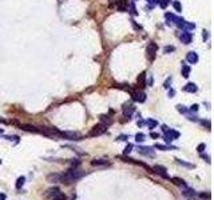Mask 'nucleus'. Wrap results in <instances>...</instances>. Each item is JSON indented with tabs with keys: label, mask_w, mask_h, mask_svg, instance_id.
Wrapping results in <instances>:
<instances>
[{
	"label": "nucleus",
	"mask_w": 214,
	"mask_h": 200,
	"mask_svg": "<svg viewBox=\"0 0 214 200\" xmlns=\"http://www.w3.org/2000/svg\"><path fill=\"white\" fill-rule=\"evenodd\" d=\"M48 198H51L52 200H66V196L62 194L59 188H50L46 194Z\"/></svg>",
	"instance_id": "obj_1"
},
{
	"label": "nucleus",
	"mask_w": 214,
	"mask_h": 200,
	"mask_svg": "<svg viewBox=\"0 0 214 200\" xmlns=\"http://www.w3.org/2000/svg\"><path fill=\"white\" fill-rule=\"evenodd\" d=\"M157 51H158V45L154 42H150L149 47H147V59H149L150 61H153L154 59H155Z\"/></svg>",
	"instance_id": "obj_2"
},
{
	"label": "nucleus",
	"mask_w": 214,
	"mask_h": 200,
	"mask_svg": "<svg viewBox=\"0 0 214 200\" xmlns=\"http://www.w3.org/2000/svg\"><path fill=\"white\" fill-rule=\"evenodd\" d=\"M106 131H107L106 124H98L94 127L90 133H88V136H99V135H102V133H105Z\"/></svg>",
	"instance_id": "obj_3"
},
{
	"label": "nucleus",
	"mask_w": 214,
	"mask_h": 200,
	"mask_svg": "<svg viewBox=\"0 0 214 200\" xmlns=\"http://www.w3.org/2000/svg\"><path fill=\"white\" fill-rule=\"evenodd\" d=\"M138 152H139V154H142V155H145V156H151V158L155 156V152L151 150L150 147H139Z\"/></svg>",
	"instance_id": "obj_4"
},
{
	"label": "nucleus",
	"mask_w": 214,
	"mask_h": 200,
	"mask_svg": "<svg viewBox=\"0 0 214 200\" xmlns=\"http://www.w3.org/2000/svg\"><path fill=\"white\" fill-rule=\"evenodd\" d=\"M151 169H153V172H157L158 175H161L162 177H165V179H170V177L167 176V173H166V168H165V167L155 165L154 168H151Z\"/></svg>",
	"instance_id": "obj_5"
},
{
	"label": "nucleus",
	"mask_w": 214,
	"mask_h": 200,
	"mask_svg": "<svg viewBox=\"0 0 214 200\" xmlns=\"http://www.w3.org/2000/svg\"><path fill=\"white\" fill-rule=\"evenodd\" d=\"M59 135L66 137V139H70V140H79V137H80L79 133H76V132H60Z\"/></svg>",
	"instance_id": "obj_6"
},
{
	"label": "nucleus",
	"mask_w": 214,
	"mask_h": 200,
	"mask_svg": "<svg viewBox=\"0 0 214 200\" xmlns=\"http://www.w3.org/2000/svg\"><path fill=\"white\" fill-rule=\"evenodd\" d=\"M91 165L93 167H106V165H109V162L105 159H95L91 162Z\"/></svg>",
	"instance_id": "obj_7"
},
{
	"label": "nucleus",
	"mask_w": 214,
	"mask_h": 200,
	"mask_svg": "<svg viewBox=\"0 0 214 200\" xmlns=\"http://www.w3.org/2000/svg\"><path fill=\"white\" fill-rule=\"evenodd\" d=\"M132 99L135 101H139V103H143L146 100V95L143 92H132Z\"/></svg>",
	"instance_id": "obj_8"
},
{
	"label": "nucleus",
	"mask_w": 214,
	"mask_h": 200,
	"mask_svg": "<svg viewBox=\"0 0 214 200\" xmlns=\"http://www.w3.org/2000/svg\"><path fill=\"white\" fill-rule=\"evenodd\" d=\"M181 42L185 43V44H190V42H191L190 32H182V35H181Z\"/></svg>",
	"instance_id": "obj_9"
},
{
	"label": "nucleus",
	"mask_w": 214,
	"mask_h": 200,
	"mask_svg": "<svg viewBox=\"0 0 214 200\" xmlns=\"http://www.w3.org/2000/svg\"><path fill=\"white\" fill-rule=\"evenodd\" d=\"M138 85L141 87V88H145L146 87V72H142V74L138 76Z\"/></svg>",
	"instance_id": "obj_10"
},
{
	"label": "nucleus",
	"mask_w": 214,
	"mask_h": 200,
	"mask_svg": "<svg viewBox=\"0 0 214 200\" xmlns=\"http://www.w3.org/2000/svg\"><path fill=\"white\" fill-rule=\"evenodd\" d=\"M20 128L24 129V131H28V132H35V133L40 132V129H38L34 125H29V124H23V125H20Z\"/></svg>",
	"instance_id": "obj_11"
},
{
	"label": "nucleus",
	"mask_w": 214,
	"mask_h": 200,
	"mask_svg": "<svg viewBox=\"0 0 214 200\" xmlns=\"http://www.w3.org/2000/svg\"><path fill=\"white\" fill-rule=\"evenodd\" d=\"M47 180H48L50 183H59V181H60V175H59V173H51V175L47 176Z\"/></svg>",
	"instance_id": "obj_12"
},
{
	"label": "nucleus",
	"mask_w": 214,
	"mask_h": 200,
	"mask_svg": "<svg viewBox=\"0 0 214 200\" xmlns=\"http://www.w3.org/2000/svg\"><path fill=\"white\" fill-rule=\"evenodd\" d=\"M134 110H135V107H134V105H124V107H123V114H124V116H126V118H127V116H128V118H130V115L132 114V112H134Z\"/></svg>",
	"instance_id": "obj_13"
},
{
	"label": "nucleus",
	"mask_w": 214,
	"mask_h": 200,
	"mask_svg": "<svg viewBox=\"0 0 214 200\" xmlns=\"http://www.w3.org/2000/svg\"><path fill=\"white\" fill-rule=\"evenodd\" d=\"M186 59H187V61H190L191 64H195L198 61V56H197V53H195V52H189V53H187Z\"/></svg>",
	"instance_id": "obj_14"
},
{
	"label": "nucleus",
	"mask_w": 214,
	"mask_h": 200,
	"mask_svg": "<svg viewBox=\"0 0 214 200\" xmlns=\"http://www.w3.org/2000/svg\"><path fill=\"white\" fill-rule=\"evenodd\" d=\"M170 181L173 184H175V185H179V187H186L185 181H183L182 179H178V177H171Z\"/></svg>",
	"instance_id": "obj_15"
},
{
	"label": "nucleus",
	"mask_w": 214,
	"mask_h": 200,
	"mask_svg": "<svg viewBox=\"0 0 214 200\" xmlns=\"http://www.w3.org/2000/svg\"><path fill=\"white\" fill-rule=\"evenodd\" d=\"M183 91H186V92H197V85L194 83H189V84H186Z\"/></svg>",
	"instance_id": "obj_16"
},
{
	"label": "nucleus",
	"mask_w": 214,
	"mask_h": 200,
	"mask_svg": "<svg viewBox=\"0 0 214 200\" xmlns=\"http://www.w3.org/2000/svg\"><path fill=\"white\" fill-rule=\"evenodd\" d=\"M189 74H190V68L187 65H182V75L183 78H189Z\"/></svg>",
	"instance_id": "obj_17"
},
{
	"label": "nucleus",
	"mask_w": 214,
	"mask_h": 200,
	"mask_svg": "<svg viewBox=\"0 0 214 200\" xmlns=\"http://www.w3.org/2000/svg\"><path fill=\"white\" fill-rule=\"evenodd\" d=\"M182 194L185 195L186 198H189V199H193V198H194V191L189 190V188H186V190H185V192H182Z\"/></svg>",
	"instance_id": "obj_18"
},
{
	"label": "nucleus",
	"mask_w": 214,
	"mask_h": 200,
	"mask_svg": "<svg viewBox=\"0 0 214 200\" xmlns=\"http://www.w3.org/2000/svg\"><path fill=\"white\" fill-rule=\"evenodd\" d=\"M24 181H25V177H24V176H21V177H19V179H17V183H16V188H17V190H20V188L23 187Z\"/></svg>",
	"instance_id": "obj_19"
},
{
	"label": "nucleus",
	"mask_w": 214,
	"mask_h": 200,
	"mask_svg": "<svg viewBox=\"0 0 214 200\" xmlns=\"http://www.w3.org/2000/svg\"><path fill=\"white\" fill-rule=\"evenodd\" d=\"M173 5H174V8H175L177 12H181V11H182V7H181L179 2H174V3H173Z\"/></svg>",
	"instance_id": "obj_20"
},
{
	"label": "nucleus",
	"mask_w": 214,
	"mask_h": 200,
	"mask_svg": "<svg viewBox=\"0 0 214 200\" xmlns=\"http://www.w3.org/2000/svg\"><path fill=\"white\" fill-rule=\"evenodd\" d=\"M135 140L136 141H143V140H145V135H143V133H136V135H135Z\"/></svg>",
	"instance_id": "obj_21"
},
{
	"label": "nucleus",
	"mask_w": 214,
	"mask_h": 200,
	"mask_svg": "<svg viewBox=\"0 0 214 200\" xmlns=\"http://www.w3.org/2000/svg\"><path fill=\"white\" fill-rule=\"evenodd\" d=\"M177 162H178L181 165H185V167H187V168H193V164H189V163H185V162H182V160H177Z\"/></svg>",
	"instance_id": "obj_22"
},
{
	"label": "nucleus",
	"mask_w": 214,
	"mask_h": 200,
	"mask_svg": "<svg viewBox=\"0 0 214 200\" xmlns=\"http://www.w3.org/2000/svg\"><path fill=\"white\" fill-rule=\"evenodd\" d=\"M147 124H149L150 128H154V127H157L158 123L155 122V120H149V122H147Z\"/></svg>",
	"instance_id": "obj_23"
},
{
	"label": "nucleus",
	"mask_w": 214,
	"mask_h": 200,
	"mask_svg": "<svg viewBox=\"0 0 214 200\" xmlns=\"http://www.w3.org/2000/svg\"><path fill=\"white\" fill-rule=\"evenodd\" d=\"M174 47H171V45H167V47H166V48H165V52L166 53H170V52H174Z\"/></svg>",
	"instance_id": "obj_24"
},
{
	"label": "nucleus",
	"mask_w": 214,
	"mask_h": 200,
	"mask_svg": "<svg viewBox=\"0 0 214 200\" xmlns=\"http://www.w3.org/2000/svg\"><path fill=\"white\" fill-rule=\"evenodd\" d=\"M155 148H159V150H162V151H166V150H169L166 145H162V144H155Z\"/></svg>",
	"instance_id": "obj_25"
},
{
	"label": "nucleus",
	"mask_w": 214,
	"mask_h": 200,
	"mask_svg": "<svg viewBox=\"0 0 214 200\" xmlns=\"http://www.w3.org/2000/svg\"><path fill=\"white\" fill-rule=\"evenodd\" d=\"M132 150V144H128L127 147H126V150H124V154H128V152H131Z\"/></svg>",
	"instance_id": "obj_26"
},
{
	"label": "nucleus",
	"mask_w": 214,
	"mask_h": 200,
	"mask_svg": "<svg viewBox=\"0 0 214 200\" xmlns=\"http://www.w3.org/2000/svg\"><path fill=\"white\" fill-rule=\"evenodd\" d=\"M177 107H178V111H179V112H185V114L187 112L186 108H183V105H177Z\"/></svg>",
	"instance_id": "obj_27"
},
{
	"label": "nucleus",
	"mask_w": 214,
	"mask_h": 200,
	"mask_svg": "<svg viewBox=\"0 0 214 200\" xmlns=\"http://www.w3.org/2000/svg\"><path fill=\"white\" fill-rule=\"evenodd\" d=\"M205 148H206V145H205V144H200V145H198V152L205 151Z\"/></svg>",
	"instance_id": "obj_28"
},
{
	"label": "nucleus",
	"mask_w": 214,
	"mask_h": 200,
	"mask_svg": "<svg viewBox=\"0 0 214 200\" xmlns=\"http://www.w3.org/2000/svg\"><path fill=\"white\" fill-rule=\"evenodd\" d=\"M171 82V78H169L167 80H166V83H165V88H169V87H170V85H169V83H170Z\"/></svg>",
	"instance_id": "obj_29"
},
{
	"label": "nucleus",
	"mask_w": 214,
	"mask_h": 200,
	"mask_svg": "<svg viewBox=\"0 0 214 200\" xmlns=\"http://www.w3.org/2000/svg\"><path fill=\"white\" fill-rule=\"evenodd\" d=\"M117 139H119V140H126V139H127V136L122 135V136H119V137H117Z\"/></svg>",
	"instance_id": "obj_30"
},
{
	"label": "nucleus",
	"mask_w": 214,
	"mask_h": 200,
	"mask_svg": "<svg viewBox=\"0 0 214 200\" xmlns=\"http://www.w3.org/2000/svg\"><path fill=\"white\" fill-rule=\"evenodd\" d=\"M151 137H154V139H157V137H159V135H158V133H151Z\"/></svg>",
	"instance_id": "obj_31"
},
{
	"label": "nucleus",
	"mask_w": 214,
	"mask_h": 200,
	"mask_svg": "<svg viewBox=\"0 0 214 200\" xmlns=\"http://www.w3.org/2000/svg\"><path fill=\"white\" fill-rule=\"evenodd\" d=\"M193 110H194V111H197V110H198V105H197V104H194L193 107H191V111H193Z\"/></svg>",
	"instance_id": "obj_32"
},
{
	"label": "nucleus",
	"mask_w": 214,
	"mask_h": 200,
	"mask_svg": "<svg viewBox=\"0 0 214 200\" xmlns=\"http://www.w3.org/2000/svg\"><path fill=\"white\" fill-rule=\"evenodd\" d=\"M0 163H2V162H0Z\"/></svg>",
	"instance_id": "obj_33"
}]
</instances>
